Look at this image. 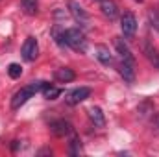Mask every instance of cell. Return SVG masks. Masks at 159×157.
<instances>
[{"label":"cell","mask_w":159,"mask_h":157,"mask_svg":"<svg viewBox=\"0 0 159 157\" xmlns=\"http://www.w3.org/2000/svg\"><path fill=\"white\" fill-rule=\"evenodd\" d=\"M117 69H119L120 76L124 78L126 83H133V81H135V63L120 59V63L117 65Z\"/></svg>","instance_id":"cell-6"},{"label":"cell","mask_w":159,"mask_h":157,"mask_svg":"<svg viewBox=\"0 0 159 157\" xmlns=\"http://www.w3.org/2000/svg\"><path fill=\"white\" fill-rule=\"evenodd\" d=\"M43 94H44L46 100H56V98L61 94V89H57V87H54V85H50V83H44Z\"/></svg>","instance_id":"cell-14"},{"label":"cell","mask_w":159,"mask_h":157,"mask_svg":"<svg viewBox=\"0 0 159 157\" xmlns=\"http://www.w3.org/2000/svg\"><path fill=\"white\" fill-rule=\"evenodd\" d=\"M100 9L109 20H115L119 17V7L113 0H100Z\"/></svg>","instance_id":"cell-9"},{"label":"cell","mask_w":159,"mask_h":157,"mask_svg":"<svg viewBox=\"0 0 159 157\" xmlns=\"http://www.w3.org/2000/svg\"><path fill=\"white\" fill-rule=\"evenodd\" d=\"M89 94H91V89H89V87H78V89H72L70 92H67L65 102H67L69 105H76V104H80V102L87 100Z\"/></svg>","instance_id":"cell-4"},{"label":"cell","mask_w":159,"mask_h":157,"mask_svg":"<svg viewBox=\"0 0 159 157\" xmlns=\"http://www.w3.org/2000/svg\"><path fill=\"white\" fill-rule=\"evenodd\" d=\"M89 118H91V122H93L94 126H98V128H104V126H106V117H104V113H102L100 107H91V109H89Z\"/></svg>","instance_id":"cell-13"},{"label":"cell","mask_w":159,"mask_h":157,"mask_svg":"<svg viewBox=\"0 0 159 157\" xmlns=\"http://www.w3.org/2000/svg\"><path fill=\"white\" fill-rule=\"evenodd\" d=\"M94 56H96V59H98L102 65H106V67H109V65L115 63V59H113V56H111V52H109V48H107L106 44H96V46H94Z\"/></svg>","instance_id":"cell-7"},{"label":"cell","mask_w":159,"mask_h":157,"mask_svg":"<svg viewBox=\"0 0 159 157\" xmlns=\"http://www.w3.org/2000/svg\"><path fill=\"white\" fill-rule=\"evenodd\" d=\"M137 2H143V0H137Z\"/></svg>","instance_id":"cell-22"},{"label":"cell","mask_w":159,"mask_h":157,"mask_svg":"<svg viewBox=\"0 0 159 157\" xmlns=\"http://www.w3.org/2000/svg\"><path fill=\"white\" fill-rule=\"evenodd\" d=\"M54 78L57 79L59 83H69V81H72V79L76 78V74H74V70H72V69L63 67V69H57V70L54 72Z\"/></svg>","instance_id":"cell-12"},{"label":"cell","mask_w":159,"mask_h":157,"mask_svg":"<svg viewBox=\"0 0 159 157\" xmlns=\"http://www.w3.org/2000/svg\"><path fill=\"white\" fill-rule=\"evenodd\" d=\"M7 74H9V78L17 79L20 74H22V69H20V65H17V63H11V65L7 67Z\"/></svg>","instance_id":"cell-20"},{"label":"cell","mask_w":159,"mask_h":157,"mask_svg":"<svg viewBox=\"0 0 159 157\" xmlns=\"http://www.w3.org/2000/svg\"><path fill=\"white\" fill-rule=\"evenodd\" d=\"M137 113L139 117H148V115H154V104L150 100H144L139 107H137Z\"/></svg>","instance_id":"cell-16"},{"label":"cell","mask_w":159,"mask_h":157,"mask_svg":"<svg viewBox=\"0 0 159 157\" xmlns=\"http://www.w3.org/2000/svg\"><path fill=\"white\" fill-rule=\"evenodd\" d=\"M69 154H70V155H80V154H81V141H80L78 137H74V139L70 141Z\"/></svg>","instance_id":"cell-19"},{"label":"cell","mask_w":159,"mask_h":157,"mask_svg":"<svg viewBox=\"0 0 159 157\" xmlns=\"http://www.w3.org/2000/svg\"><path fill=\"white\" fill-rule=\"evenodd\" d=\"M120 28H122V34L126 37H133L135 32H137V19L131 11H126L120 19Z\"/></svg>","instance_id":"cell-3"},{"label":"cell","mask_w":159,"mask_h":157,"mask_svg":"<svg viewBox=\"0 0 159 157\" xmlns=\"http://www.w3.org/2000/svg\"><path fill=\"white\" fill-rule=\"evenodd\" d=\"M115 48H117V54L120 56V59L135 63V57H133V54H131L129 46H128V44H126L122 39H115Z\"/></svg>","instance_id":"cell-10"},{"label":"cell","mask_w":159,"mask_h":157,"mask_svg":"<svg viewBox=\"0 0 159 157\" xmlns=\"http://www.w3.org/2000/svg\"><path fill=\"white\" fill-rule=\"evenodd\" d=\"M20 54H22V57H24L26 61H34V59L37 57V54H39L37 39H35V37H28V39L24 41V44H22Z\"/></svg>","instance_id":"cell-5"},{"label":"cell","mask_w":159,"mask_h":157,"mask_svg":"<svg viewBox=\"0 0 159 157\" xmlns=\"http://www.w3.org/2000/svg\"><path fill=\"white\" fill-rule=\"evenodd\" d=\"M65 43L67 46H70L74 52L83 54L87 50V39H85V34L78 30V28H69L65 30Z\"/></svg>","instance_id":"cell-2"},{"label":"cell","mask_w":159,"mask_h":157,"mask_svg":"<svg viewBox=\"0 0 159 157\" xmlns=\"http://www.w3.org/2000/svg\"><path fill=\"white\" fill-rule=\"evenodd\" d=\"M20 6H22V11L28 13V15H35L37 13V0H20Z\"/></svg>","instance_id":"cell-15"},{"label":"cell","mask_w":159,"mask_h":157,"mask_svg":"<svg viewBox=\"0 0 159 157\" xmlns=\"http://www.w3.org/2000/svg\"><path fill=\"white\" fill-rule=\"evenodd\" d=\"M69 7H70V13L74 15V19L78 20L80 24H87V20H89V15L83 11V7L80 6L78 2H70V4H69Z\"/></svg>","instance_id":"cell-11"},{"label":"cell","mask_w":159,"mask_h":157,"mask_svg":"<svg viewBox=\"0 0 159 157\" xmlns=\"http://www.w3.org/2000/svg\"><path fill=\"white\" fill-rule=\"evenodd\" d=\"M98 2H100V0H98Z\"/></svg>","instance_id":"cell-23"},{"label":"cell","mask_w":159,"mask_h":157,"mask_svg":"<svg viewBox=\"0 0 159 157\" xmlns=\"http://www.w3.org/2000/svg\"><path fill=\"white\" fill-rule=\"evenodd\" d=\"M52 37H54V41H56L59 46H67V43H65V30H63V28L54 26V28H52Z\"/></svg>","instance_id":"cell-17"},{"label":"cell","mask_w":159,"mask_h":157,"mask_svg":"<svg viewBox=\"0 0 159 157\" xmlns=\"http://www.w3.org/2000/svg\"><path fill=\"white\" fill-rule=\"evenodd\" d=\"M152 122H154V126H157V128H159V113L152 115Z\"/></svg>","instance_id":"cell-21"},{"label":"cell","mask_w":159,"mask_h":157,"mask_svg":"<svg viewBox=\"0 0 159 157\" xmlns=\"http://www.w3.org/2000/svg\"><path fill=\"white\" fill-rule=\"evenodd\" d=\"M50 131H52L56 137H65V135L72 133V126H70V122H67V120H54V122L50 124Z\"/></svg>","instance_id":"cell-8"},{"label":"cell","mask_w":159,"mask_h":157,"mask_svg":"<svg viewBox=\"0 0 159 157\" xmlns=\"http://www.w3.org/2000/svg\"><path fill=\"white\" fill-rule=\"evenodd\" d=\"M148 20L154 26V30L159 32V7H150L148 9Z\"/></svg>","instance_id":"cell-18"},{"label":"cell","mask_w":159,"mask_h":157,"mask_svg":"<svg viewBox=\"0 0 159 157\" xmlns=\"http://www.w3.org/2000/svg\"><path fill=\"white\" fill-rule=\"evenodd\" d=\"M44 83H46V81H32L30 85H26V87H22L20 91H17L15 96H13V100H11V107H13V109H20L35 92L43 91Z\"/></svg>","instance_id":"cell-1"}]
</instances>
